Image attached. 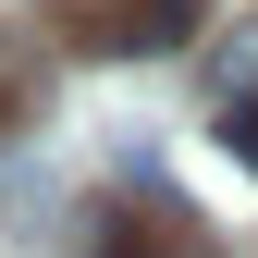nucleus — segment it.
Instances as JSON below:
<instances>
[{
    "label": "nucleus",
    "mask_w": 258,
    "mask_h": 258,
    "mask_svg": "<svg viewBox=\"0 0 258 258\" xmlns=\"http://www.w3.org/2000/svg\"><path fill=\"white\" fill-rule=\"evenodd\" d=\"M37 25L74 37V49H99V61H148V49L209 37V0H37Z\"/></svg>",
    "instance_id": "1"
},
{
    "label": "nucleus",
    "mask_w": 258,
    "mask_h": 258,
    "mask_svg": "<svg viewBox=\"0 0 258 258\" xmlns=\"http://www.w3.org/2000/svg\"><path fill=\"white\" fill-rule=\"evenodd\" d=\"M209 123H221V148L258 172V13L234 25V37H209Z\"/></svg>",
    "instance_id": "2"
},
{
    "label": "nucleus",
    "mask_w": 258,
    "mask_h": 258,
    "mask_svg": "<svg viewBox=\"0 0 258 258\" xmlns=\"http://www.w3.org/2000/svg\"><path fill=\"white\" fill-rule=\"evenodd\" d=\"M37 111H49V61H37V37H13V25H0V148H13Z\"/></svg>",
    "instance_id": "3"
}]
</instances>
